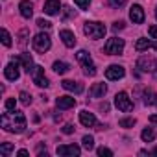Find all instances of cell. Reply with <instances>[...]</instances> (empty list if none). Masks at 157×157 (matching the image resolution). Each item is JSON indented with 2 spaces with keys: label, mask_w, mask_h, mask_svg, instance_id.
<instances>
[{
  "label": "cell",
  "mask_w": 157,
  "mask_h": 157,
  "mask_svg": "<svg viewBox=\"0 0 157 157\" xmlns=\"http://www.w3.org/2000/svg\"><path fill=\"white\" fill-rule=\"evenodd\" d=\"M150 122H151V124H157V115H151V117H150Z\"/></svg>",
  "instance_id": "cell-39"
},
{
  "label": "cell",
  "mask_w": 157,
  "mask_h": 157,
  "mask_svg": "<svg viewBox=\"0 0 157 157\" xmlns=\"http://www.w3.org/2000/svg\"><path fill=\"white\" fill-rule=\"evenodd\" d=\"M19 100H21L22 105H30V104H32V94L26 93V91H22V93L19 94Z\"/></svg>",
  "instance_id": "cell-28"
},
{
  "label": "cell",
  "mask_w": 157,
  "mask_h": 157,
  "mask_svg": "<svg viewBox=\"0 0 157 157\" xmlns=\"http://www.w3.org/2000/svg\"><path fill=\"white\" fill-rule=\"evenodd\" d=\"M46 15H57L61 11V4L59 0H46L44 2V10H43Z\"/></svg>",
  "instance_id": "cell-16"
},
{
  "label": "cell",
  "mask_w": 157,
  "mask_h": 157,
  "mask_svg": "<svg viewBox=\"0 0 157 157\" xmlns=\"http://www.w3.org/2000/svg\"><path fill=\"white\" fill-rule=\"evenodd\" d=\"M19 10H21V15H22L24 19H30V17L33 15V6H32L30 0H22V2L19 4Z\"/></svg>",
  "instance_id": "cell-20"
},
{
  "label": "cell",
  "mask_w": 157,
  "mask_h": 157,
  "mask_svg": "<svg viewBox=\"0 0 157 157\" xmlns=\"http://www.w3.org/2000/svg\"><path fill=\"white\" fill-rule=\"evenodd\" d=\"M37 26L43 28V30H50V28H52V24H50L48 21H44V19H39V21H37Z\"/></svg>",
  "instance_id": "cell-34"
},
{
  "label": "cell",
  "mask_w": 157,
  "mask_h": 157,
  "mask_svg": "<svg viewBox=\"0 0 157 157\" xmlns=\"http://www.w3.org/2000/svg\"><path fill=\"white\" fill-rule=\"evenodd\" d=\"M120 126H122V128H133V126H135V118H133V117L122 118V120H120Z\"/></svg>",
  "instance_id": "cell-30"
},
{
  "label": "cell",
  "mask_w": 157,
  "mask_h": 157,
  "mask_svg": "<svg viewBox=\"0 0 157 157\" xmlns=\"http://www.w3.org/2000/svg\"><path fill=\"white\" fill-rule=\"evenodd\" d=\"M4 105H6V109H8V111H13V109H15V105H17V100H15V98H8Z\"/></svg>",
  "instance_id": "cell-33"
},
{
  "label": "cell",
  "mask_w": 157,
  "mask_h": 157,
  "mask_svg": "<svg viewBox=\"0 0 157 157\" xmlns=\"http://www.w3.org/2000/svg\"><path fill=\"white\" fill-rule=\"evenodd\" d=\"M155 19H157V8H155Z\"/></svg>",
  "instance_id": "cell-41"
},
{
  "label": "cell",
  "mask_w": 157,
  "mask_h": 157,
  "mask_svg": "<svg viewBox=\"0 0 157 157\" xmlns=\"http://www.w3.org/2000/svg\"><path fill=\"white\" fill-rule=\"evenodd\" d=\"M11 151H13V144H11V142H4V144H0V153H2V157H8Z\"/></svg>",
  "instance_id": "cell-26"
},
{
  "label": "cell",
  "mask_w": 157,
  "mask_h": 157,
  "mask_svg": "<svg viewBox=\"0 0 157 157\" xmlns=\"http://www.w3.org/2000/svg\"><path fill=\"white\" fill-rule=\"evenodd\" d=\"M126 2H128V0H107V4H109L111 8H122Z\"/></svg>",
  "instance_id": "cell-32"
},
{
  "label": "cell",
  "mask_w": 157,
  "mask_h": 157,
  "mask_svg": "<svg viewBox=\"0 0 157 157\" xmlns=\"http://www.w3.org/2000/svg\"><path fill=\"white\" fill-rule=\"evenodd\" d=\"M4 76L8 78L10 82L19 80V76H21V72H19V63H15V61L8 63V65H6V68H4Z\"/></svg>",
  "instance_id": "cell-12"
},
{
  "label": "cell",
  "mask_w": 157,
  "mask_h": 157,
  "mask_svg": "<svg viewBox=\"0 0 157 157\" xmlns=\"http://www.w3.org/2000/svg\"><path fill=\"white\" fill-rule=\"evenodd\" d=\"M122 28H124V22H122V21H118V22L113 24V32H118V30H122Z\"/></svg>",
  "instance_id": "cell-37"
},
{
  "label": "cell",
  "mask_w": 157,
  "mask_h": 157,
  "mask_svg": "<svg viewBox=\"0 0 157 157\" xmlns=\"http://www.w3.org/2000/svg\"><path fill=\"white\" fill-rule=\"evenodd\" d=\"M59 37H61V41H63V44L67 48H74L76 46V35L70 30H61L59 32Z\"/></svg>",
  "instance_id": "cell-15"
},
{
  "label": "cell",
  "mask_w": 157,
  "mask_h": 157,
  "mask_svg": "<svg viewBox=\"0 0 157 157\" xmlns=\"http://www.w3.org/2000/svg\"><path fill=\"white\" fill-rule=\"evenodd\" d=\"M148 48H155V50H157V43H153V41H150V39H144V37L137 39V43H135V50H137V52H144V50H148Z\"/></svg>",
  "instance_id": "cell-18"
},
{
  "label": "cell",
  "mask_w": 157,
  "mask_h": 157,
  "mask_svg": "<svg viewBox=\"0 0 157 157\" xmlns=\"http://www.w3.org/2000/svg\"><path fill=\"white\" fill-rule=\"evenodd\" d=\"M105 93H107V85L105 83H94L91 87V96L93 98H102Z\"/></svg>",
  "instance_id": "cell-21"
},
{
  "label": "cell",
  "mask_w": 157,
  "mask_h": 157,
  "mask_svg": "<svg viewBox=\"0 0 157 157\" xmlns=\"http://www.w3.org/2000/svg\"><path fill=\"white\" fill-rule=\"evenodd\" d=\"M80 122H82L85 128H93V126L96 124V117H94L93 113H89V111H82V113H80Z\"/></svg>",
  "instance_id": "cell-19"
},
{
  "label": "cell",
  "mask_w": 157,
  "mask_h": 157,
  "mask_svg": "<svg viewBox=\"0 0 157 157\" xmlns=\"http://www.w3.org/2000/svg\"><path fill=\"white\" fill-rule=\"evenodd\" d=\"M63 133H67V135L74 133V126H72V124H65V126H63Z\"/></svg>",
  "instance_id": "cell-35"
},
{
  "label": "cell",
  "mask_w": 157,
  "mask_h": 157,
  "mask_svg": "<svg viewBox=\"0 0 157 157\" xmlns=\"http://www.w3.org/2000/svg\"><path fill=\"white\" fill-rule=\"evenodd\" d=\"M137 68H139L140 72H151V74L157 78V61L151 59V57H146V56L139 57V61H137Z\"/></svg>",
  "instance_id": "cell-6"
},
{
  "label": "cell",
  "mask_w": 157,
  "mask_h": 157,
  "mask_svg": "<svg viewBox=\"0 0 157 157\" xmlns=\"http://www.w3.org/2000/svg\"><path fill=\"white\" fill-rule=\"evenodd\" d=\"M96 153H98L100 157H113V151H111L109 148H105V146H100V148L96 150Z\"/></svg>",
  "instance_id": "cell-29"
},
{
  "label": "cell",
  "mask_w": 157,
  "mask_h": 157,
  "mask_svg": "<svg viewBox=\"0 0 157 157\" xmlns=\"http://www.w3.org/2000/svg\"><path fill=\"white\" fill-rule=\"evenodd\" d=\"M76 59H78V63L82 65V68H83V74H85V76H96V65L93 63L91 56H89L85 50H78Z\"/></svg>",
  "instance_id": "cell-2"
},
{
  "label": "cell",
  "mask_w": 157,
  "mask_h": 157,
  "mask_svg": "<svg viewBox=\"0 0 157 157\" xmlns=\"http://www.w3.org/2000/svg\"><path fill=\"white\" fill-rule=\"evenodd\" d=\"M82 144H83V148H85V150H89V151H91V150L94 148V139H93L91 135H85V137L82 139Z\"/></svg>",
  "instance_id": "cell-25"
},
{
  "label": "cell",
  "mask_w": 157,
  "mask_h": 157,
  "mask_svg": "<svg viewBox=\"0 0 157 157\" xmlns=\"http://www.w3.org/2000/svg\"><path fill=\"white\" fill-rule=\"evenodd\" d=\"M61 87L68 93H74V94H82L83 93V85L80 82H72V80H63L61 82Z\"/></svg>",
  "instance_id": "cell-13"
},
{
  "label": "cell",
  "mask_w": 157,
  "mask_h": 157,
  "mask_svg": "<svg viewBox=\"0 0 157 157\" xmlns=\"http://www.w3.org/2000/svg\"><path fill=\"white\" fill-rule=\"evenodd\" d=\"M74 4L80 8V10H89L91 6V0H74Z\"/></svg>",
  "instance_id": "cell-31"
},
{
  "label": "cell",
  "mask_w": 157,
  "mask_h": 157,
  "mask_svg": "<svg viewBox=\"0 0 157 157\" xmlns=\"http://www.w3.org/2000/svg\"><path fill=\"white\" fill-rule=\"evenodd\" d=\"M2 44H4V46H11V44H13L11 35H10V32H8L6 28H2Z\"/></svg>",
  "instance_id": "cell-27"
},
{
  "label": "cell",
  "mask_w": 157,
  "mask_h": 157,
  "mask_svg": "<svg viewBox=\"0 0 157 157\" xmlns=\"http://www.w3.org/2000/svg\"><path fill=\"white\" fill-rule=\"evenodd\" d=\"M11 61H15V63H19V65H22V68L26 70V72H32L33 70V59H32V56L30 54H21V56H17V57H11Z\"/></svg>",
  "instance_id": "cell-11"
},
{
  "label": "cell",
  "mask_w": 157,
  "mask_h": 157,
  "mask_svg": "<svg viewBox=\"0 0 157 157\" xmlns=\"http://www.w3.org/2000/svg\"><path fill=\"white\" fill-rule=\"evenodd\" d=\"M124 46H126L124 39H120V37H111V39L105 43L104 52L109 54V56H120V54L124 52Z\"/></svg>",
  "instance_id": "cell-5"
},
{
  "label": "cell",
  "mask_w": 157,
  "mask_h": 157,
  "mask_svg": "<svg viewBox=\"0 0 157 157\" xmlns=\"http://www.w3.org/2000/svg\"><path fill=\"white\" fill-rule=\"evenodd\" d=\"M32 76H33V83L37 85V87H48L50 85V82H48V78L44 76V68L43 67H39V65H35L33 67V70H32Z\"/></svg>",
  "instance_id": "cell-8"
},
{
  "label": "cell",
  "mask_w": 157,
  "mask_h": 157,
  "mask_svg": "<svg viewBox=\"0 0 157 157\" xmlns=\"http://www.w3.org/2000/svg\"><path fill=\"white\" fill-rule=\"evenodd\" d=\"M52 68H54L57 74H65V72H68V65L63 63V61H56V63L52 65Z\"/></svg>",
  "instance_id": "cell-24"
},
{
  "label": "cell",
  "mask_w": 157,
  "mask_h": 157,
  "mask_svg": "<svg viewBox=\"0 0 157 157\" xmlns=\"http://www.w3.org/2000/svg\"><path fill=\"white\" fill-rule=\"evenodd\" d=\"M148 33H150L151 39H157V26H150L148 28Z\"/></svg>",
  "instance_id": "cell-36"
},
{
  "label": "cell",
  "mask_w": 157,
  "mask_h": 157,
  "mask_svg": "<svg viewBox=\"0 0 157 157\" xmlns=\"http://www.w3.org/2000/svg\"><path fill=\"white\" fill-rule=\"evenodd\" d=\"M17 155H21V157H26V155H28V150H19V151H17Z\"/></svg>",
  "instance_id": "cell-38"
},
{
  "label": "cell",
  "mask_w": 157,
  "mask_h": 157,
  "mask_svg": "<svg viewBox=\"0 0 157 157\" xmlns=\"http://www.w3.org/2000/svg\"><path fill=\"white\" fill-rule=\"evenodd\" d=\"M115 105H117V109L118 111H124V113H128V111H131L133 109V102L129 100V96H128V93H117V96H115Z\"/></svg>",
  "instance_id": "cell-7"
},
{
  "label": "cell",
  "mask_w": 157,
  "mask_h": 157,
  "mask_svg": "<svg viewBox=\"0 0 157 157\" xmlns=\"http://www.w3.org/2000/svg\"><path fill=\"white\" fill-rule=\"evenodd\" d=\"M57 155H63V157H78L82 153V148L78 144H63V146H57Z\"/></svg>",
  "instance_id": "cell-9"
},
{
  "label": "cell",
  "mask_w": 157,
  "mask_h": 157,
  "mask_svg": "<svg viewBox=\"0 0 157 157\" xmlns=\"http://www.w3.org/2000/svg\"><path fill=\"white\" fill-rule=\"evenodd\" d=\"M32 44H33V50H35V52L44 54V52L50 50L52 41H50V35H48V33H37V35L32 39Z\"/></svg>",
  "instance_id": "cell-4"
},
{
  "label": "cell",
  "mask_w": 157,
  "mask_h": 157,
  "mask_svg": "<svg viewBox=\"0 0 157 157\" xmlns=\"http://www.w3.org/2000/svg\"><path fill=\"white\" fill-rule=\"evenodd\" d=\"M129 19L133 21V24H142L144 22V10L139 4H133L129 10Z\"/></svg>",
  "instance_id": "cell-14"
},
{
  "label": "cell",
  "mask_w": 157,
  "mask_h": 157,
  "mask_svg": "<svg viewBox=\"0 0 157 157\" xmlns=\"http://www.w3.org/2000/svg\"><path fill=\"white\" fill-rule=\"evenodd\" d=\"M56 105H57V109H70V107L76 105V98H72V96H59L56 100Z\"/></svg>",
  "instance_id": "cell-17"
},
{
  "label": "cell",
  "mask_w": 157,
  "mask_h": 157,
  "mask_svg": "<svg viewBox=\"0 0 157 157\" xmlns=\"http://www.w3.org/2000/svg\"><path fill=\"white\" fill-rule=\"evenodd\" d=\"M124 76H126V70H124V67H120V65H111V67L105 68V78H107V80H111V82L122 80Z\"/></svg>",
  "instance_id": "cell-10"
},
{
  "label": "cell",
  "mask_w": 157,
  "mask_h": 157,
  "mask_svg": "<svg viewBox=\"0 0 157 157\" xmlns=\"http://www.w3.org/2000/svg\"><path fill=\"white\" fill-rule=\"evenodd\" d=\"M0 126H2L6 131L10 133H24L26 131V117L24 113L13 109V111H8L2 115V118H0Z\"/></svg>",
  "instance_id": "cell-1"
},
{
  "label": "cell",
  "mask_w": 157,
  "mask_h": 157,
  "mask_svg": "<svg viewBox=\"0 0 157 157\" xmlns=\"http://www.w3.org/2000/svg\"><path fill=\"white\" fill-rule=\"evenodd\" d=\"M151 153H155V155H157V146H155V148H153V151H151Z\"/></svg>",
  "instance_id": "cell-40"
},
{
  "label": "cell",
  "mask_w": 157,
  "mask_h": 157,
  "mask_svg": "<svg viewBox=\"0 0 157 157\" xmlns=\"http://www.w3.org/2000/svg\"><path fill=\"white\" fill-rule=\"evenodd\" d=\"M140 139H142L144 142H151V140L155 139V133H153V129H151V128H146V129H142V133H140Z\"/></svg>",
  "instance_id": "cell-23"
},
{
  "label": "cell",
  "mask_w": 157,
  "mask_h": 157,
  "mask_svg": "<svg viewBox=\"0 0 157 157\" xmlns=\"http://www.w3.org/2000/svg\"><path fill=\"white\" fill-rule=\"evenodd\" d=\"M146 105H157V94L151 93V91H146L144 93V100H142Z\"/></svg>",
  "instance_id": "cell-22"
},
{
  "label": "cell",
  "mask_w": 157,
  "mask_h": 157,
  "mask_svg": "<svg viewBox=\"0 0 157 157\" xmlns=\"http://www.w3.org/2000/svg\"><path fill=\"white\" fill-rule=\"evenodd\" d=\"M83 32H85V35H87L89 39H102L107 30H105V26H104L102 22L87 21V22L83 24Z\"/></svg>",
  "instance_id": "cell-3"
}]
</instances>
